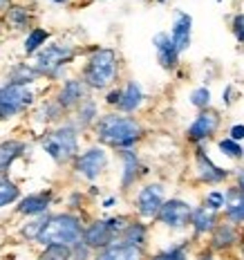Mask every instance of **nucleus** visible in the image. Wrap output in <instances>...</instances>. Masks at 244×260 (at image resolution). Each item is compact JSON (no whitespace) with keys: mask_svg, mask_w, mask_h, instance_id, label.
<instances>
[{"mask_svg":"<svg viewBox=\"0 0 244 260\" xmlns=\"http://www.w3.org/2000/svg\"><path fill=\"white\" fill-rule=\"evenodd\" d=\"M52 41V31L45 29V27H39L34 25L29 31L25 34V41H23V54L27 58H31L39 50L47 45V43Z\"/></svg>","mask_w":244,"mask_h":260,"instance_id":"c85d7f7f","label":"nucleus"},{"mask_svg":"<svg viewBox=\"0 0 244 260\" xmlns=\"http://www.w3.org/2000/svg\"><path fill=\"white\" fill-rule=\"evenodd\" d=\"M144 101H146V92L142 88V83L130 79L121 85V96H119V104L115 110L121 112V115H134V112L142 110Z\"/></svg>","mask_w":244,"mask_h":260,"instance_id":"6ab92c4d","label":"nucleus"},{"mask_svg":"<svg viewBox=\"0 0 244 260\" xmlns=\"http://www.w3.org/2000/svg\"><path fill=\"white\" fill-rule=\"evenodd\" d=\"M20 195H23V191H20L18 182H14L9 175L0 177V211L7 207H14L20 200Z\"/></svg>","mask_w":244,"mask_h":260,"instance_id":"c756f323","label":"nucleus"},{"mask_svg":"<svg viewBox=\"0 0 244 260\" xmlns=\"http://www.w3.org/2000/svg\"><path fill=\"white\" fill-rule=\"evenodd\" d=\"M235 96H237L235 85H233V83H226L224 90H222V106H224V108H231L233 104H235Z\"/></svg>","mask_w":244,"mask_h":260,"instance_id":"a19ab883","label":"nucleus"},{"mask_svg":"<svg viewBox=\"0 0 244 260\" xmlns=\"http://www.w3.org/2000/svg\"><path fill=\"white\" fill-rule=\"evenodd\" d=\"M69 256H72V247L47 245V247H41L39 260H69Z\"/></svg>","mask_w":244,"mask_h":260,"instance_id":"f704fd0d","label":"nucleus"},{"mask_svg":"<svg viewBox=\"0 0 244 260\" xmlns=\"http://www.w3.org/2000/svg\"><path fill=\"white\" fill-rule=\"evenodd\" d=\"M211 251H229L235 245H240V238H242V231L237 224H231V222H222L211 231Z\"/></svg>","mask_w":244,"mask_h":260,"instance_id":"aec40b11","label":"nucleus"},{"mask_svg":"<svg viewBox=\"0 0 244 260\" xmlns=\"http://www.w3.org/2000/svg\"><path fill=\"white\" fill-rule=\"evenodd\" d=\"M54 202H56L54 188H43V191L20 195V200L14 204V211L20 218H39V215L52 213Z\"/></svg>","mask_w":244,"mask_h":260,"instance_id":"f8f14e48","label":"nucleus"},{"mask_svg":"<svg viewBox=\"0 0 244 260\" xmlns=\"http://www.w3.org/2000/svg\"><path fill=\"white\" fill-rule=\"evenodd\" d=\"M45 218H47V215H39V218H27L25 224H20L18 236L23 238L25 242H31V245H36V240H39V234H41L43 224H45Z\"/></svg>","mask_w":244,"mask_h":260,"instance_id":"7c9ffc66","label":"nucleus"},{"mask_svg":"<svg viewBox=\"0 0 244 260\" xmlns=\"http://www.w3.org/2000/svg\"><path fill=\"white\" fill-rule=\"evenodd\" d=\"M79 56V47L74 43H65V41H50L43 50H39L31 56V65L36 68V72L41 74V79L45 81H63L67 68L77 61Z\"/></svg>","mask_w":244,"mask_h":260,"instance_id":"39448f33","label":"nucleus"},{"mask_svg":"<svg viewBox=\"0 0 244 260\" xmlns=\"http://www.w3.org/2000/svg\"><path fill=\"white\" fill-rule=\"evenodd\" d=\"M9 5H12V0H0V16L5 14V9H7Z\"/></svg>","mask_w":244,"mask_h":260,"instance_id":"49530a36","label":"nucleus"},{"mask_svg":"<svg viewBox=\"0 0 244 260\" xmlns=\"http://www.w3.org/2000/svg\"><path fill=\"white\" fill-rule=\"evenodd\" d=\"M191 213L193 204L186 202L184 198H166L155 222L159 226H164L166 231H170V234H184V231H188V224H191Z\"/></svg>","mask_w":244,"mask_h":260,"instance_id":"6e6552de","label":"nucleus"},{"mask_svg":"<svg viewBox=\"0 0 244 260\" xmlns=\"http://www.w3.org/2000/svg\"><path fill=\"white\" fill-rule=\"evenodd\" d=\"M218 148H220L222 155L229 157V159H233V161H240L244 157V144H237V142H233V139H229V137L218 139Z\"/></svg>","mask_w":244,"mask_h":260,"instance_id":"72a5a7b5","label":"nucleus"},{"mask_svg":"<svg viewBox=\"0 0 244 260\" xmlns=\"http://www.w3.org/2000/svg\"><path fill=\"white\" fill-rule=\"evenodd\" d=\"M39 144L56 166H69L72 159L81 153V133L69 119L45 128L39 137Z\"/></svg>","mask_w":244,"mask_h":260,"instance_id":"7ed1b4c3","label":"nucleus"},{"mask_svg":"<svg viewBox=\"0 0 244 260\" xmlns=\"http://www.w3.org/2000/svg\"><path fill=\"white\" fill-rule=\"evenodd\" d=\"M226 204V195H224V188H208L204 195V207L215 211V213H222V209H224Z\"/></svg>","mask_w":244,"mask_h":260,"instance_id":"c9c22d12","label":"nucleus"},{"mask_svg":"<svg viewBox=\"0 0 244 260\" xmlns=\"http://www.w3.org/2000/svg\"><path fill=\"white\" fill-rule=\"evenodd\" d=\"M197 260H215V253L211 251V249H206V251H202V253L197 256Z\"/></svg>","mask_w":244,"mask_h":260,"instance_id":"a18cd8bd","label":"nucleus"},{"mask_svg":"<svg viewBox=\"0 0 244 260\" xmlns=\"http://www.w3.org/2000/svg\"><path fill=\"white\" fill-rule=\"evenodd\" d=\"M99 115H101V112H99V101L90 94V96H85V99L77 106V110L72 112L69 121L79 128V133H85V130H92V126L96 123Z\"/></svg>","mask_w":244,"mask_h":260,"instance_id":"393cba45","label":"nucleus"},{"mask_svg":"<svg viewBox=\"0 0 244 260\" xmlns=\"http://www.w3.org/2000/svg\"><path fill=\"white\" fill-rule=\"evenodd\" d=\"M119 161H121V175H119V188L123 193H128L130 188H134L142 177L148 175V166L142 161L137 148H130V150H119Z\"/></svg>","mask_w":244,"mask_h":260,"instance_id":"ddd939ff","label":"nucleus"},{"mask_svg":"<svg viewBox=\"0 0 244 260\" xmlns=\"http://www.w3.org/2000/svg\"><path fill=\"white\" fill-rule=\"evenodd\" d=\"M90 94L92 92L85 88V83L79 77H65L61 83H58L56 92H54V99H56V104L63 108L65 115H72V112L77 110V106Z\"/></svg>","mask_w":244,"mask_h":260,"instance_id":"4468645a","label":"nucleus"},{"mask_svg":"<svg viewBox=\"0 0 244 260\" xmlns=\"http://www.w3.org/2000/svg\"><path fill=\"white\" fill-rule=\"evenodd\" d=\"M146 260H191L188 258V242L166 247V249H161V251L153 253V256H148Z\"/></svg>","mask_w":244,"mask_h":260,"instance_id":"2f4dec72","label":"nucleus"},{"mask_svg":"<svg viewBox=\"0 0 244 260\" xmlns=\"http://www.w3.org/2000/svg\"><path fill=\"white\" fill-rule=\"evenodd\" d=\"M220 126H222V115L218 110H213V108L199 110L186 128V142L193 144V146L211 142V139L218 135Z\"/></svg>","mask_w":244,"mask_h":260,"instance_id":"9b49d317","label":"nucleus"},{"mask_svg":"<svg viewBox=\"0 0 244 260\" xmlns=\"http://www.w3.org/2000/svg\"><path fill=\"white\" fill-rule=\"evenodd\" d=\"M150 3H157V5H168L170 0H150Z\"/></svg>","mask_w":244,"mask_h":260,"instance_id":"09e8293b","label":"nucleus"},{"mask_svg":"<svg viewBox=\"0 0 244 260\" xmlns=\"http://www.w3.org/2000/svg\"><path fill=\"white\" fill-rule=\"evenodd\" d=\"M0 41H3V25H0Z\"/></svg>","mask_w":244,"mask_h":260,"instance_id":"3c124183","label":"nucleus"},{"mask_svg":"<svg viewBox=\"0 0 244 260\" xmlns=\"http://www.w3.org/2000/svg\"><path fill=\"white\" fill-rule=\"evenodd\" d=\"M52 3H54V5H67L69 0H52Z\"/></svg>","mask_w":244,"mask_h":260,"instance_id":"8fccbe9b","label":"nucleus"},{"mask_svg":"<svg viewBox=\"0 0 244 260\" xmlns=\"http://www.w3.org/2000/svg\"><path fill=\"white\" fill-rule=\"evenodd\" d=\"M88 195L85 191H79V188H74V191H69L67 195V211H74V213H81L83 215V209L85 204H88Z\"/></svg>","mask_w":244,"mask_h":260,"instance_id":"e433bc0d","label":"nucleus"},{"mask_svg":"<svg viewBox=\"0 0 244 260\" xmlns=\"http://www.w3.org/2000/svg\"><path fill=\"white\" fill-rule=\"evenodd\" d=\"M166 202V186L161 182H146L134 195V213L144 222H155L161 204Z\"/></svg>","mask_w":244,"mask_h":260,"instance_id":"1a4fd4ad","label":"nucleus"},{"mask_svg":"<svg viewBox=\"0 0 244 260\" xmlns=\"http://www.w3.org/2000/svg\"><path fill=\"white\" fill-rule=\"evenodd\" d=\"M0 25H5V29L16 31V34H20V31L27 34V31L34 27V12H31L27 5L12 3L5 9V14L0 16Z\"/></svg>","mask_w":244,"mask_h":260,"instance_id":"a211bd4d","label":"nucleus"},{"mask_svg":"<svg viewBox=\"0 0 244 260\" xmlns=\"http://www.w3.org/2000/svg\"><path fill=\"white\" fill-rule=\"evenodd\" d=\"M92 258H94V251H92L83 240L72 247V256H69V260H92Z\"/></svg>","mask_w":244,"mask_h":260,"instance_id":"58836bf2","label":"nucleus"},{"mask_svg":"<svg viewBox=\"0 0 244 260\" xmlns=\"http://www.w3.org/2000/svg\"><path fill=\"white\" fill-rule=\"evenodd\" d=\"M168 36H170L172 45L177 47V52L180 54L191 50V43H193V16L188 12H184V9H175Z\"/></svg>","mask_w":244,"mask_h":260,"instance_id":"2eb2a0df","label":"nucleus"},{"mask_svg":"<svg viewBox=\"0 0 244 260\" xmlns=\"http://www.w3.org/2000/svg\"><path fill=\"white\" fill-rule=\"evenodd\" d=\"M226 137L233 139V142H237V144H242L244 142V123H233Z\"/></svg>","mask_w":244,"mask_h":260,"instance_id":"79ce46f5","label":"nucleus"},{"mask_svg":"<svg viewBox=\"0 0 244 260\" xmlns=\"http://www.w3.org/2000/svg\"><path fill=\"white\" fill-rule=\"evenodd\" d=\"M148 258V251L132 245H126V242L117 240L112 245L94 251V258L92 260H146Z\"/></svg>","mask_w":244,"mask_h":260,"instance_id":"412c9836","label":"nucleus"},{"mask_svg":"<svg viewBox=\"0 0 244 260\" xmlns=\"http://www.w3.org/2000/svg\"><path fill=\"white\" fill-rule=\"evenodd\" d=\"M242 159H244V157H242Z\"/></svg>","mask_w":244,"mask_h":260,"instance_id":"603ef678","label":"nucleus"},{"mask_svg":"<svg viewBox=\"0 0 244 260\" xmlns=\"http://www.w3.org/2000/svg\"><path fill=\"white\" fill-rule=\"evenodd\" d=\"M193 166H195V177L204 186H222L224 182L231 180V169H222L213 159H211L208 150L204 148V144L195 146L193 153Z\"/></svg>","mask_w":244,"mask_h":260,"instance_id":"9d476101","label":"nucleus"},{"mask_svg":"<svg viewBox=\"0 0 244 260\" xmlns=\"http://www.w3.org/2000/svg\"><path fill=\"white\" fill-rule=\"evenodd\" d=\"M119 240L126 242V245H132V247H139V249H146V251H148V242H150L148 222H144L139 218H130L126 229H123L121 236H119Z\"/></svg>","mask_w":244,"mask_h":260,"instance_id":"bb28decb","label":"nucleus"},{"mask_svg":"<svg viewBox=\"0 0 244 260\" xmlns=\"http://www.w3.org/2000/svg\"><path fill=\"white\" fill-rule=\"evenodd\" d=\"M31 117H34V121L39 123L43 128H52L56 126V123H61L67 119V115L63 112V108L56 104V99L50 96V99H43V101H36V106L31 108Z\"/></svg>","mask_w":244,"mask_h":260,"instance_id":"5701e85b","label":"nucleus"},{"mask_svg":"<svg viewBox=\"0 0 244 260\" xmlns=\"http://www.w3.org/2000/svg\"><path fill=\"white\" fill-rule=\"evenodd\" d=\"M81 240H83L92 251H99V249L112 245V242H117V236L110 231L106 218H92V220L85 222L83 238H81Z\"/></svg>","mask_w":244,"mask_h":260,"instance_id":"f3484780","label":"nucleus"},{"mask_svg":"<svg viewBox=\"0 0 244 260\" xmlns=\"http://www.w3.org/2000/svg\"><path fill=\"white\" fill-rule=\"evenodd\" d=\"M153 47H155V56H157V63H159L161 70H166V72H175V70H180L182 54L177 52L175 45H172L168 31H157V34L153 36Z\"/></svg>","mask_w":244,"mask_h":260,"instance_id":"dca6fc26","label":"nucleus"},{"mask_svg":"<svg viewBox=\"0 0 244 260\" xmlns=\"http://www.w3.org/2000/svg\"><path fill=\"white\" fill-rule=\"evenodd\" d=\"M117 204H119V198H117V195H108V198L101 200V209H103V211H112V209L117 207Z\"/></svg>","mask_w":244,"mask_h":260,"instance_id":"c03bdc74","label":"nucleus"},{"mask_svg":"<svg viewBox=\"0 0 244 260\" xmlns=\"http://www.w3.org/2000/svg\"><path fill=\"white\" fill-rule=\"evenodd\" d=\"M188 101H191V106L195 110H206V108H211L213 104V94H211V88L208 85H197V88L191 90V94H188Z\"/></svg>","mask_w":244,"mask_h":260,"instance_id":"473e14b6","label":"nucleus"},{"mask_svg":"<svg viewBox=\"0 0 244 260\" xmlns=\"http://www.w3.org/2000/svg\"><path fill=\"white\" fill-rule=\"evenodd\" d=\"M0 260H18V258H16V256H14V253H9V256H3V258H0Z\"/></svg>","mask_w":244,"mask_h":260,"instance_id":"de8ad7c7","label":"nucleus"},{"mask_svg":"<svg viewBox=\"0 0 244 260\" xmlns=\"http://www.w3.org/2000/svg\"><path fill=\"white\" fill-rule=\"evenodd\" d=\"M39 101L34 85L3 83L0 85V123L14 121V119L27 115Z\"/></svg>","mask_w":244,"mask_h":260,"instance_id":"423d86ee","label":"nucleus"},{"mask_svg":"<svg viewBox=\"0 0 244 260\" xmlns=\"http://www.w3.org/2000/svg\"><path fill=\"white\" fill-rule=\"evenodd\" d=\"M108 166H110V153H108V148H103L99 144H92L74 157L69 169H72L74 177H79V180H83L88 184H94L101 175H106Z\"/></svg>","mask_w":244,"mask_h":260,"instance_id":"0eeeda50","label":"nucleus"},{"mask_svg":"<svg viewBox=\"0 0 244 260\" xmlns=\"http://www.w3.org/2000/svg\"><path fill=\"white\" fill-rule=\"evenodd\" d=\"M121 74V58L115 47L94 45L85 54L83 68H81V81L90 92H106L119 83Z\"/></svg>","mask_w":244,"mask_h":260,"instance_id":"f03ea898","label":"nucleus"},{"mask_svg":"<svg viewBox=\"0 0 244 260\" xmlns=\"http://www.w3.org/2000/svg\"><path fill=\"white\" fill-rule=\"evenodd\" d=\"M85 215L74 213V211H58V213H47L45 224H43L39 240V247L47 245H65L74 247L83 238V226H85Z\"/></svg>","mask_w":244,"mask_h":260,"instance_id":"20e7f679","label":"nucleus"},{"mask_svg":"<svg viewBox=\"0 0 244 260\" xmlns=\"http://www.w3.org/2000/svg\"><path fill=\"white\" fill-rule=\"evenodd\" d=\"M231 180H233V186H237L240 191H244V166L231 169Z\"/></svg>","mask_w":244,"mask_h":260,"instance_id":"37998d69","label":"nucleus"},{"mask_svg":"<svg viewBox=\"0 0 244 260\" xmlns=\"http://www.w3.org/2000/svg\"><path fill=\"white\" fill-rule=\"evenodd\" d=\"M231 31L237 45H244V14H235L231 18Z\"/></svg>","mask_w":244,"mask_h":260,"instance_id":"4c0bfd02","label":"nucleus"},{"mask_svg":"<svg viewBox=\"0 0 244 260\" xmlns=\"http://www.w3.org/2000/svg\"><path fill=\"white\" fill-rule=\"evenodd\" d=\"M220 220H222L220 213H215V211L206 209L204 204H199V207H193L188 229L193 231V238H206V236H211V231L220 224Z\"/></svg>","mask_w":244,"mask_h":260,"instance_id":"b1692460","label":"nucleus"},{"mask_svg":"<svg viewBox=\"0 0 244 260\" xmlns=\"http://www.w3.org/2000/svg\"><path fill=\"white\" fill-rule=\"evenodd\" d=\"M92 135L99 146L119 153V150L137 148V144L146 137V126L134 115H121L117 110H110L106 115H99L96 123L92 126Z\"/></svg>","mask_w":244,"mask_h":260,"instance_id":"f257e3e1","label":"nucleus"},{"mask_svg":"<svg viewBox=\"0 0 244 260\" xmlns=\"http://www.w3.org/2000/svg\"><path fill=\"white\" fill-rule=\"evenodd\" d=\"M27 153V142L25 139H3L0 142V177H7L12 173V166L18 159H23Z\"/></svg>","mask_w":244,"mask_h":260,"instance_id":"4be33fe9","label":"nucleus"},{"mask_svg":"<svg viewBox=\"0 0 244 260\" xmlns=\"http://www.w3.org/2000/svg\"><path fill=\"white\" fill-rule=\"evenodd\" d=\"M119 96H121V85H112L110 90L103 92V104L110 108V110H115L119 104Z\"/></svg>","mask_w":244,"mask_h":260,"instance_id":"ea45409f","label":"nucleus"},{"mask_svg":"<svg viewBox=\"0 0 244 260\" xmlns=\"http://www.w3.org/2000/svg\"><path fill=\"white\" fill-rule=\"evenodd\" d=\"M41 79V74L36 72V68L31 65V61H18L12 63L7 70L5 83H18V85H36Z\"/></svg>","mask_w":244,"mask_h":260,"instance_id":"cd10ccee","label":"nucleus"},{"mask_svg":"<svg viewBox=\"0 0 244 260\" xmlns=\"http://www.w3.org/2000/svg\"><path fill=\"white\" fill-rule=\"evenodd\" d=\"M224 195H226V204L222 209L224 220L231 222V224L242 226L244 224V191H240L237 186L231 184V186L224 188Z\"/></svg>","mask_w":244,"mask_h":260,"instance_id":"a878e982","label":"nucleus"}]
</instances>
